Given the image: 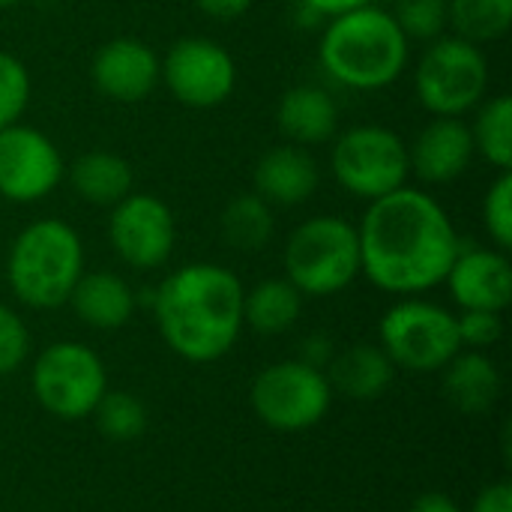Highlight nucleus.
<instances>
[{"label": "nucleus", "mask_w": 512, "mask_h": 512, "mask_svg": "<svg viewBox=\"0 0 512 512\" xmlns=\"http://www.w3.org/2000/svg\"><path fill=\"white\" fill-rule=\"evenodd\" d=\"M276 120L282 135L300 147L327 144L339 132V108L333 96L315 84H297L285 90Z\"/></svg>", "instance_id": "21"}, {"label": "nucleus", "mask_w": 512, "mask_h": 512, "mask_svg": "<svg viewBox=\"0 0 512 512\" xmlns=\"http://www.w3.org/2000/svg\"><path fill=\"white\" fill-rule=\"evenodd\" d=\"M330 171L354 198L378 201L408 186V144L387 126H351L333 138Z\"/></svg>", "instance_id": "10"}, {"label": "nucleus", "mask_w": 512, "mask_h": 512, "mask_svg": "<svg viewBox=\"0 0 512 512\" xmlns=\"http://www.w3.org/2000/svg\"><path fill=\"white\" fill-rule=\"evenodd\" d=\"M303 312V294L282 276L264 279L243 294V327L261 336L288 333Z\"/></svg>", "instance_id": "23"}, {"label": "nucleus", "mask_w": 512, "mask_h": 512, "mask_svg": "<svg viewBox=\"0 0 512 512\" xmlns=\"http://www.w3.org/2000/svg\"><path fill=\"white\" fill-rule=\"evenodd\" d=\"M321 180L315 156L300 144L270 147L255 165V192L267 204L294 207L315 195Z\"/></svg>", "instance_id": "17"}, {"label": "nucleus", "mask_w": 512, "mask_h": 512, "mask_svg": "<svg viewBox=\"0 0 512 512\" xmlns=\"http://www.w3.org/2000/svg\"><path fill=\"white\" fill-rule=\"evenodd\" d=\"M66 174L57 144L24 123L0 129V198L33 204L48 198Z\"/></svg>", "instance_id": "13"}, {"label": "nucleus", "mask_w": 512, "mask_h": 512, "mask_svg": "<svg viewBox=\"0 0 512 512\" xmlns=\"http://www.w3.org/2000/svg\"><path fill=\"white\" fill-rule=\"evenodd\" d=\"M0 512H3V510H0Z\"/></svg>", "instance_id": "39"}, {"label": "nucleus", "mask_w": 512, "mask_h": 512, "mask_svg": "<svg viewBox=\"0 0 512 512\" xmlns=\"http://www.w3.org/2000/svg\"><path fill=\"white\" fill-rule=\"evenodd\" d=\"M483 225L495 243V249H512V174L501 171V177L489 186L483 198Z\"/></svg>", "instance_id": "30"}, {"label": "nucleus", "mask_w": 512, "mask_h": 512, "mask_svg": "<svg viewBox=\"0 0 512 512\" xmlns=\"http://www.w3.org/2000/svg\"><path fill=\"white\" fill-rule=\"evenodd\" d=\"M162 81L186 108H216L237 84L234 57L213 39L186 36L162 57Z\"/></svg>", "instance_id": "11"}, {"label": "nucleus", "mask_w": 512, "mask_h": 512, "mask_svg": "<svg viewBox=\"0 0 512 512\" xmlns=\"http://www.w3.org/2000/svg\"><path fill=\"white\" fill-rule=\"evenodd\" d=\"M444 285L453 303L465 309L504 312L512 300V264L507 252L486 246H459L456 261L447 270Z\"/></svg>", "instance_id": "15"}, {"label": "nucleus", "mask_w": 512, "mask_h": 512, "mask_svg": "<svg viewBox=\"0 0 512 512\" xmlns=\"http://www.w3.org/2000/svg\"><path fill=\"white\" fill-rule=\"evenodd\" d=\"M333 396L327 372L303 363L300 357L261 369L249 390L255 417L267 429L285 435L315 429L330 414Z\"/></svg>", "instance_id": "9"}, {"label": "nucleus", "mask_w": 512, "mask_h": 512, "mask_svg": "<svg viewBox=\"0 0 512 512\" xmlns=\"http://www.w3.org/2000/svg\"><path fill=\"white\" fill-rule=\"evenodd\" d=\"M414 90L432 117H465L489 90V60L480 45L438 36L417 60Z\"/></svg>", "instance_id": "7"}, {"label": "nucleus", "mask_w": 512, "mask_h": 512, "mask_svg": "<svg viewBox=\"0 0 512 512\" xmlns=\"http://www.w3.org/2000/svg\"><path fill=\"white\" fill-rule=\"evenodd\" d=\"M285 279L303 297H333L360 276L357 225L342 216H312L300 222L282 252Z\"/></svg>", "instance_id": "5"}, {"label": "nucleus", "mask_w": 512, "mask_h": 512, "mask_svg": "<svg viewBox=\"0 0 512 512\" xmlns=\"http://www.w3.org/2000/svg\"><path fill=\"white\" fill-rule=\"evenodd\" d=\"M90 78L105 99L120 105H138L159 87L162 60L147 42L117 36L93 54Z\"/></svg>", "instance_id": "14"}, {"label": "nucleus", "mask_w": 512, "mask_h": 512, "mask_svg": "<svg viewBox=\"0 0 512 512\" xmlns=\"http://www.w3.org/2000/svg\"><path fill=\"white\" fill-rule=\"evenodd\" d=\"M477 120L471 126L474 153H480L498 171H510L512 165V99L507 93L492 96L477 105Z\"/></svg>", "instance_id": "26"}, {"label": "nucleus", "mask_w": 512, "mask_h": 512, "mask_svg": "<svg viewBox=\"0 0 512 512\" xmlns=\"http://www.w3.org/2000/svg\"><path fill=\"white\" fill-rule=\"evenodd\" d=\"M372 0H303V6L315 15V18H336V15H345L351 9H360V6H369Z\"/></svg>", "instance_id": "34"}, {"label": "nucleus", "mask_w": 512, "mask_h": 512, "mask_svg": "<svg viewBox=\"0 0 512 512\" xmlns=\"http://www.w3.org/2000/svg\"><path fill=\"white\" fill-rule=\"evenodd\" d=\"M411 512H465L450 495H444V492H426V495H420L417 501H414V507Z\"/></svg>", "instance_id": "37"}, {"label": "nucleus", "mask_w": 512, "mask_h": 512, "mask_svg": "<svg viewBox=\"0 0 512 512\" xmlns=\"http://www.w3.org/2000/svg\"><path fill=\"white\" fill-rule=\"evenodd\" d=\"M357 237L360 276L393 297H420L444 285L462 246L447 210L414 186L369 201Z\"/></svg>", "instance_id": "1"}, {"label": "nucleus", "mask_w": 512, "mask_h": 512, "mask_svg": "<svg viewBox=\"0 0 512 512\" xmlns=\"http://www.w3.org/2000/svg\"><path fill=\"white\" fill-rule=\"evenodd\" d=\"M447 18L453 36L486 45L512 27V0H447Z\"/></svg>", "instance_id": "25"}, {"label": "nucleus", "mask_w": 512, "mask_h": 512, "mask_svg": "<svg viewBox=\"0 0 512 512\" xmlns=\"http://www.w3.org/2000/svg\"><path fill=\"white\" fill-rule=\"evenodd\" d=\"M84 273V243L69 222L36 219L9 246L6 279L18 303L36 312L66 306Z\"/></svg>", "instance_id": "4"}, {"label": "nucleus", "mask_w": 512, "mask_h": 512, "mask_svg": "<svg viewBox=\"0 0 512 512\" xmlns=\"http://www.w3.org/2000/svg\"><path fill=\"white\" fill-rule=\"evenodd\" d=\"M306 351H303V363H309V366H318V369H327V363L333 360V342L327 339V336H321V333H315V336H309L306 339V345H303Z\"/></svg>", "instance_id": "35"}, {"label": "nucleus", "mask_w": 512, "mask_h": 512, "mask_svg": "<svg viewBox=\"0 0 512 512\" xmlns=\"http://www.w3.org/2000/svg\"><path fill=\"white\" fill-rule=\"evenodd\" d=\"M27 357H30V330L12 306L0 303V378L18 372Z\"/></svg>", "instance_id": "31"}, {"label": "nucleus", "mask_w": 512, "mask_h": 512, "mask_svg": "<svg viewBox=\"0 0 512 512\" xmlns=\"http://www.w3.org/2000/svg\"><path fill=\"white\" fill-rule=\"evenodd\" d=\"M30 390L45 414L63 423L87 420L108 393V372L102 357L72 339L51 342L33 360Z\"/></svg>", "instance_id": "8"}, {"label": "nucleus", "mask_w": 512, "mask_h": 512, "mask_svg": "<svg viewBox=\"0 0 512 512\" xmlns=\"http://www.w3.org/2000/svg\"><path fill=\"white\" fill-rule=\"evenodd\" d=\"M471 512H512V486L510 480L489 483L477 492Z\"/></svg>", "instance_id": "33"}, {"label": "nucleus", "mask_w": 512, "mask_h": 512, "mask_svg": "<svg viewBox=\"0 0 512 512\" xmlns=\"http://www.w3.org/2000/svg\"><path fill=\"white\" fill-rule=\"evenodd\" d=\"M108 240L117 258L132 270H156L174 252L177 222L162 198L147 192H129L111 207Z\"/></svg>", "instance_id": "12"}, {"label": "nucleus", "mask_w": 512, "mask_h": 512, "mask_svg": "<svg viewBox=\"0 0 512 512\" xmlns=\"http://www.w3.org/2000/svg\"><path fill=\"white\" fill-rule=\"evenodd\" d=\"M474 159V138L471 126L462 117H432L408 144V165L411 171L429 183L444 186L459 180Z\"/></svg>", "instance_id": "16"}, {"label": "nucleus", "mask_w": 512, "mask_h": 512, "mask_svg": "<svg viewBox=\"0 0 512 512\" xmlns=\"http://www.w3.org/2000/svg\"><path fill=\"white\" fill-rule=\"evenodd\" d=\"M222 240L237 252H261L276 231L273 204H267L258 192H243L228 201L219 216Z\"/></svg>", "instance_id": "24"}, {"label": "nucleus", "mask_w": 512, "mask_h": 512, "mask_svg": "<svg viewBox=\"0 0 512 512\" xmlns=\"http://www.w3.org/2000/svg\"><path fill=\"white\" fill-rule=\"evenodd\" d=\"M66 306H72L75 318L87 324L90 330H120L132 321L138 309V297L129 288V282L111 270H93L81 273L78 285L72 288Z\"/></svg>", "instance_id": "18"}, {"label": "nucleus", "mask_w": 512, "mask_h": 512, "mask_svg": "<svg viewBox=\"0 0 512 512\" xmlns=\"http://www.w3.org/2000/svg\"><path fill=\"white\" fill-rule=\"evenodd\" d=\"M243 282L222 264L198 261L174 270L153 294L162 342L186 363L222 360L243 333Z\"/></svg>", "instance_id": "2"}, {"label": "nucleus", "mask_w": 512, "mask_h": 512, "mask_svg": "<svg viewBox=\"0 0 512 512\" xmlns=\"http://www.w3.org/2000/svg\"><path fill=\"white\" fill-rule=\"evenodd\" d=\"M21 0H0V9H12V6H18Z\"/></svg>", "instance_id": "38"}, {"label": "nucleus", "mask_w": 512, "mask_h": 512, "mask_svg": "<svg viewBox=\"0 0 512 512\" xmlns=\"http://www.w3.org/2000/svg\"><path fill=\"white\" fill-rule=\"evenodd\" d=\"M321 66L348 90H384L408 66L411 39L393 12L369 3L330 18L321 33Z\"/></svg>", "instance_id": "3"}, {"label": "nucleus", "mask_w": 512, "mask_h": 512, "mask_svg": "<svg viewBox=\"0 0 512 512\" xmlns=\"http://www.w3.org/2000/svg\"><path fill=\"white\" fill-rule=\"evenodd\" d=\"M90 417L96 423V432L114 444L138 441L147 432V408L138 396L126 390H108Z\"/></svg>", "instance_id": "27"}, {"label": "nucleus", "mask_w": 512, "mask_h": 512, "mask_svg": "<svg viewBox=\"0 0 512 512\" xmlns=\"http://www.w3.org/2000/svg\"><path fill=\"white\" fill-rule=\"evenodd\" d=\"M69 183L75 195L96 207H114L132 192V165L108 150H90L69 165Z\"/></svg>", "instance_id": "22"}, {"label": "nucleus", "mask_w": 512, "mask_h": 512, "mask_svg": "<svg viewBox=\"0 0 512 512\" xmlns=\"http://www.w3.org/2000/svg\"><path fill=\"white\" fill-rule=\"evenodd\" d=\"M324 372H327L333 393L351 402L381 399L396 378V366L390 363V357L381 351V345H369V342H360L333 354Z\"/></svg>", "instance_id": "20"}, {"label": "nucleus", "mask_w": 512, "mask_h": 512, "mask_svg": "<svg viewBox=\"0 0 512 512\" xmlns=\"http://www.w3.org/2000/svg\"><path fill=\"white\" fill-rule=\"evenodd\" d=\"M378 345L396 369L414 375L441 372L462 351L456 315L420 297H402L384 312Z\"/></svg>", "instance_id": "6"}, {"label": "nucleus", "mask_w": 512, "mask_h": 512, "mask_svg": "<svg viewBox=\"0 0 512 512\" xmlns=\"http://www.w3.org/2000/svg\"><path fill=\"white\" fill-rule=\"evenodd\" d=\"M255 0H195V6L201 12H207L210 18H237L243 15Z\"/></svg>", "instance_id": "36"}, {"label": "nucleus", "mask_w": 512, "mask_h": 512, "mask_svg": "<svg viewBox=\"0 0 512 512\" xmlns=\"http://www.w3.org/2000/svg\"><path fill=\"white\" fill-rule=\"evenodd\" d=\"M396 24L408 39H438L450 27L447 18V0H396L393 9Z\"/></svg>", "instance_id": "28"}, {"label": "nucleus", "mask_w": 512, "mask_h": 512, "mask_svg": "<svg viewBox=\"0 0 512 512\" xmlns=\"http://www.w3.org/2000/svg\"><path fill=\"white\" fill-rule=\"evenodd\" d=\"M444 396L447 402L468 417L489 414L504 390L498 363L486 351H459L444 369Z\"/></svg>", "instance_id": "19"}, {"label": "nucleus", "mask_w": 512, "mask_h": 512, "mask_svg": "<svg viewBox=\"0 0 512 512\" xmlns=\"http://www.w3.org/2000/svg\"><path fill=\"white\" fill-rule=\"evenodd\" d=\"M30 102V72L27 66L9 54L0 51V129L21 120Z\"/></svg>", "instance_id": "29"}, {"label": "nucleus", "mask_w": 512, "mask_h": 512, "mask_svg": "<svg viewBox=\"0 0 512 512\" xmlns=\"http://www.w3.org/2000/svg\"><path fill=\"white\" fill-rule=\"evenodd\" d=\"M504 312H483V309H465L456 315L459 342L465 351H486L501 342L504 336Z\"/></svg>", "instance_id": "32"}]
</instances>
